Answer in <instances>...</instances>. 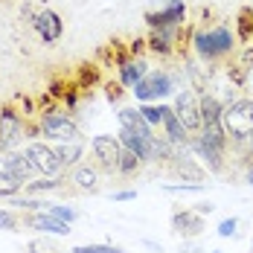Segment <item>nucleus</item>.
<instances>
[{
  "label": "nucleus",
  "instance_id": "10",
  "mask_svg": "<svg viewBox=\"0 0 253 253\" xmlns=\"http://www.w3.org/2000/svg\"><path fill=\"white\" fill-rule=\"evenodd\" d=\"M35 32H38V38L44 41V44H55L61 35H64V24H61V18L52 12V9H41L38 15H35Z\"/></svg>",
  "mask_w": 253,
  "mask_h": 253
},
{
  "label": "nucleus",
  "instance_id": "14",
  "mask_svg": "<svg viewBox=\"0 0 253 253\" xmlns=\"http://www.w3.org/2000/svg\"><path fill=\"white\" fill-rule=\"evenodd\" d=\"M149 76V64L143 61V58H131V61H123V67H120V82L126 84V87H137L143 79Z\"/></svg>",
  "mask_w": 253,
  "mask_h": 253
},
{
  "label": "nucleus",
  "instance_id": "12",
  "mask_svg": "<svg viewBox=\"0 0 253 253\" xmlns=\"http://www.w3.org/2000/svg\"><path fill=\"white\" fill-rule=\"evenodd\" d=\"M3 169H6L12 177H18L24 186L32 180V175H35L32 160L26 157V152H6V157H3Z\"/></svg>",
  "mask_w": 253,
  "mask_h": 253
},
{
  "label": "nucleus",
  "instance_id": "13",
  "mask_svg": "<svg viewBox=\"0 0 253 253\" xmlns=\"http://www.w3.org/2000/svg\"><path fill=\"white\" fill-rule=\"evenodd\" d=\"M26 224L32 230H38V233H44V236H67V233H70V224L52 218L47 210H44V212H29V215H26Z\"/></svg>",
  "mask_w": 253,
  "mask_h": 253
},
{
  "label": "nucleus",
  "instance_id": "21",
  "mask_svg": "<svg viewBox=\"0 0 253 253\" xmlns=\"http://www.w3.org/2000/svg\"><path fill=\"white\" fill-rule=\"evenodd\" d=\"M172 160H175V172H177V175L192 177V180H201V177H204V169L186 152H183V154H172Z\"/></svg>",
  "mask_w": 253,
  "mask_h": 253
},
{
  "label": "nucleus",
  "instance_id": "31",
  "mask_svg": "<svg viewBox=\"0 0 253 253\" xmlns=\"http://www.w3.org/2000/svg\"><path fill=\"white\" fill-rule=\"evenodd\" d=\"M134 195H137V192H134V189H123V192H117V195H114V198H117V201H131V198H134Z\"/></svg>",
  "mask_w": 253,
  "mask_h": 253
},
{
  "label": "nucleus",
  "instance_id": "27",
  "mask_svg": "<svg viewBox=\"0 0 253 253\" xmlns=\"http://www.w3.org/2000/svg\"><path fill=\"white\" fill-rule=\"evenodd\" d=\"M70 253H126V251L114 248V245H76Z\"/></svg>",
  "mask_w": 253,
  "mask_h": 253
},
{
  "label": "nucleus",
  "instance_id": "9",
  "mask_svg": "<svg viewBox=\"0 0 253 253\" xmlns=\"http://www.w3.org/2000/svg\"><path fill=\"white\" fill-rule=\"evenodd\" d=\"M90 152H93V157L99 160L102 169L114 172V169L120 166V152H123V143H120V137L99 134V137H93V140H90Z\"/></svg>",
  "mask_w": 253,
  "mask_h": 253
},
{
  "label": "nucleus",
  "instance_id": "6",
  "mask_svg": "<svg viewBox=\"0 0 253 253\" xmlns=\"http://www.w3.org/2000/svg\"><path fill=\"white\" fill-rule=\"evenodd\" d=\"M26 157L32 160V169L38 172V175L44 177H61V160H58V154L52 146L47 143H29V149H26Z\"/></svg>",
  "mask_w": 253,
  "mask_h": 253
},
{
  "label": "nucleus",
  "instance_id": "33",
  "mask_svg": "<svg viewBox=\"0 0 253 253\" xmlns=\"http://www.w3.org/2000/svg\"><path fill=\"white\" fill-rule=\"evenodd\" d=\"M154 3H157V6H160V9H169V6H175L177 0H154Z\"/></svg>",
  "mask_w": 253,
  "mask_h": 253
},
{
  "label": "nucleus",
  "instance_id": "5",
  "mask_svg": "<svg viewBox=\"0 0 253 253\" xmlns=\"http://www.w3.org/2000/svg\"><path fill=\"white\" fill-rule=\"evenodd\" d=\"M131 93L143 102V105H149V102H154V99L172 96V93H175V79L169 76L166 70H154V73H149Z\"/></svg>",
  "mask_w": 253,
  "mask_h": 253
},
{
  "label": "nucleus",
  "instance_id": "28",
  "mask_svg": "<svg viewBox=\"0 0 253 253\" xmlns=\"http://www.w3.org/2000/svg\"><path fill=\"white\" fill-rule=\"evenodd\" d=\"M21 218L12 212V210H0V230H18Z\"/></svg>",
  "mask_w": 253,
  "mask_h": 253
},
{
  "label": "nucleus",
  "instance_id": "29",
  "mask_svg": "<svg viewBox=\"0 0 253 253\" xmlns=\"http://www.w3.org/2000/svg\"><path fill=\"white\" fill-rule=\"evenodd\" d=\"M236 227H239V218H224L218 224V236L221 239H230V236H236Z\"/></svg>",
  "mask_w": 253,
  "mask_h": 253
},
{
  "label": "nucleus",
  "instance_id": "26",
  "mask_svg": "<svg viewBox=\"0 0 253 253\" xmlns=\"http://www.w3.org/2000/svg\"><path fill=\"white\" fill-rule=\"evenodd\" d=\"M47 212H50L52 218L64 221V224H73V221L79 218V212L73 210V207H58V204H50V207H47Z\"/></svg>",
  "mask_w": 253,
  "mask_h": 253
},
{
  "label": "nucleus",
  "instance_id": "2",
  "mask_svg": "<svg viewBox=\"0 0 253 253\" xmlns=\"http://www.w3.org/2000/svg\"><path fill=\"white\" fill-rule=\"evenodd\" d=\"M221 111H224V105L215 99V96H210V93L201 96V137L207 143H212L215 149L224 152L227 131H224V123H221Z\"/></svg>",
  "mask_w": 253,
  "mask_h": 253
},
{
  "label": "nucleus",
  "instance_id": "23",
  "mask_svg": "<svg viewBox=\"0 0 253 253\" xmlns=\"http://www.w3.org/2000/svg\"><path fill=\"white\" fill-rule=\"evenodd\" d=\"M140 114H143V120H146L149 126H163V117L169 114V108H166V105H152V102H149V105L140 108Z\"/></svg>",
  "mask_w": 253,
  "mask_h": 253
},
{
  "label": "nucleus",
  "instance_id": "4",
  "mask_svg": "<svg viewBox=\"0 0 253 253\" xmlns=\"http://www.w3.org/2000/svg\"><path fill=\"white\" fill-rule=\"evenodd\" d=\"M41 131H44V137H50V140H55V143H82V131H79V126L67 117V114H58V111L44 114Z\"/></svg>",
  "mask_w": 253,
  "mask_h": 253
},
{
  "label": "nucleus",
  "instance_id": "1",
  "mask_svg": "<svg viewBox=\"0 0 253 253\" xmlns=\"http://www.w3.org/2000/svg\"><path fill=\"white\" fill-rule=\"evenodd\" d=\"M221 123H224L227 137L239 140V143L253 140V102L251 99H236V102H230V105H224Z\"/></svg>",
  "mask_w": 253,
  "mask_h": 253
},
{
  "label": "nucleus",
  "instance_id": "24",
  "mask_svg": "<svg viewBox=\"0 0 253 253\" xmlns=\"http://www.w3.org/2000/svg\"><path fill=\"white\" fill-rule=\"evenodd\" d=\"M140 163H143V160L131 152V149L123 146V152H120V166H117V169H120L123 175H131V172H137V169H140Z\"/></svg>",
  "mask_w": 253,
  "mask_h": 253
},
{
  "label": "nucleus",
  "instance_id": "17",
  "mask_svg": "<svg viewBox=\"0 0 253 253\" xmlns=\"http://www.w3.org/2000/svg\"><path fill=\"white\" fill-rule=\"evenodd\" d=\"M163 128H166L169 143H175V146H183V149H186V143H189V137H186V134H189V131L183 128V123L175 117V111H172V108H169V114L163 117Z\"/></svg>",
  "mask_w": 253,
  "mask_h": 253
},
{
  "label": "nucleus",
  "instance_id": "8",
  "mask_svg": "<svg viewBox=\"0 0 253 253\" xmlns=\"http://www.w3.org/2000/svg\"><path fill=\"white\" fill-rule=\"evenodd\" d=\"M24 137H26V131H24L21 117H18L15 111L3 108V111H0V149L15 152V149L24 143Z\"/></svg>",
  "mask_w": 253,
  "mask_h": 253
},
{
  "label": "nucleus",
  "instance_id": "15",
  "mask_svg": "<svg viewBox=\"0 0 253 253\" xmlns=\"http://www.w3.org/2000/svg\"><path fill=\"white\" fill-rule=\"evenodd\" d=\"M172 227H175V233H180V236H198V233L204 230V215H198V212H189V210L175 212Z\"/></svg>",
  "mask_w": 253,
  "mask_h": 253
},
{
  "label": "nucleus",
  "instance_id": "20",
  "mask_svg": "<svg viewBox=\"0 0 253 253\" xmlns=\"http://www.w3.org/2000/svg\"><path fill=\"white\" fill-rule=\"evenodd\" d=\"M55 154H58V160H61L64 169L67 166H76L79 160H82V154H84V143H58L55 146Z\"/></svg>",
  "mask_w": 253,
  "mask_h": 253
},
{
  "label": "nucleus",
  "instance_id": "11",
  "mask_svg": "<svg viewBox=\"0 0 253 253\" xmlns=\"http://www.w3.org/2000/svg\"><path fill=\"white\" fill-rule=\"evenodd\" d=\"M183 18H186L183 0H177L175 6H169V9H160V12H149V15H146V21H149L154 29H175L177 24H183Z\"/></svg>",
  "mask_w": 253,
  "mask_h": 253
},
{
  "label": "nucleus",
  "instance_id": "3",
  "mask_svg": "<svg viewBox=\"0 0 253 253\" xmlns=\"http://www.w3.org/2000/svg\"><path fill=\"white\" fill-rule=\"evenodd\" d=\"M233 44H236V38H233V32L227 26H215V29H207V32L195 35V50L201 52V58H207V61L227 55L233 50Z\"/></svg>",
  "mask_w": 253,
  "mask_h": 253
},
{
  "label": "nucleus",
  "instance_id": "35",
  "mask_svg": "<svg viewBox=\"0 0 253 253\" xmlns=\"http://www.w3.org/2000/svg\"><path fill=\"white\" fill-rule=\"evenodd\" d=\"M248 180H251V186H253V166L248 169Z\"/></svg>",
  "mask_w": 253,
  "mask_h": 253
},
{
  "label": "nucleus",
  "instance_id": "32",
  "mask_svg": "<svg viewBox=\"0 0 253 253\" xmlns=\"http://www.w3.org/2000/svg\"><path fill=\"white\" fill-rule=\"evenodd\" d=\"M195 212H198V215H210V212H212V204H198Z\"/></svg>",
  "mask_w": 253,
  "mask_h": 253
},
{
  "label": "nucleus",
  "instance_id": "30",
  "mask_svg": "<svg viewBox=\"0 0 253 253\" xmlns=\"http://www.w3.org/2000/svg\"><path fill=\"white\" fill-rule=\"evenodd\" d=\"M166 192H172V195H177V192H204L201 183H183V186H166Z\"/></svg>",
  "mask_w": 253,
  "mask_h": 253
},
{
  "label": "nucleus",
  "instance_id": "18",
  "mask_svg": "<svg viewBox=\"0 0 253 253\" xmlns=\"http://www.w3.org/2000/svg\"><path fill=\"white\" fill-rule=\"evenodd\" d=\"M73 183H79V189H87V192H96L99 189V169L90 166V163H82L73 172Z\"/></svg>",
  "mask_w": 253,
  "mask_h": 253
},
{
  "label": "nucleus",
  "instance_id": "25",
  "mask_svg": "<svg viewBox=\"0 0 253 253\" xmlns=\"http://www.w3.org/2000/svg\"><path fill=\"white\" fill-rule=\"evenodd\" d=\"M61 183H64L61 177H44V175H41L38 180H29V183H26V189H29V192H50V189H58Z\"/></svg>",
  "mask_w": 253,
  "mask_h": 253
},
{
  "label": "nucleus",
  "instance_id": "7",
  "mask_svg": "<svg viewBox=\"0 0 253 253\" xmlns=\"http://www.w3.org/2000/svg\"><path fill=\"white\" fill-rule=\"evenodd\" d=\"M175 117L183 123L186 131H198L201 128V99L192 90H180L175 96Z\"/></svg>",
  "mask_w": 253,
  "mask_h": 253
},
{
  "label": "nucleus",
  "instance_id": "19",
  "mask_svg": "<svg viewBox=\"0 0 253 253\" xmlns=\"http://www.w3.org/2000/svg\"><path fill=\"white\" fill-rule=\"evenodd\" d=\"M120 126L128 128V131H137V134H152V126L143 120L140 108H123L120 111Z\"/></svg>",
  "mask_w": 253,
  "mask_h": 253
},
{
  "label": "nucleus",
  "instance_id": "36",
  "mask_svg": "<svg viewBox=\"0 0 253 253\" xmlns=\"http://www.w3.org/2000/svg\"><path fill=\"white\" fill-rule=\"evenodd\" d=\"M212 253H221V251H212Z\"/></svg>",
  "mask_w": 253,
  "mask_h": 253
},
{
  "label": "nucleus",
  "instance_id": "22",
  "mask_svg": "<svg viewBox=\"0 0 253 253\" xmlns=\"http://www.w3.org/2000/svg\"><path fill=\"white\" fill-rule=\"evenodd\" d=\"M21 186H24V183H21L18 177H12L3 166H0V198H12V195H18Z\"/></svg>",
  "mask_w": 253,
  "mask_h": 253
},
{
  "label": "nucleus",
  "instance_id": "16",
  "mask_svg": "<svg viewBox=\"0 0 253 253\" xmlns=\"http://www.w3.org/2000/svg\"><path fill=\"white\" fill-rule=\"evenodd\" d=\"M192 149L201 154V160H207V166H210L212 172L221 169V160H224V152H221V149H215V146L207 143L204 137H195V140H192Z\"/></svg>",
  "mask_w": 253,
  "mask_h": 253
},
{
  "label": "nucleus",
  "instance_id": "34",
  "mask_svg": "<svg viewBox=\"0 0 253 253\" xmlns=\"http://www.w3.org/2000/svg\"><path fill=\"white\" fill-rule=\"evenodd\" d=\"M183 253H201V248H195V245H186V248H183Z\"/></svg>",
  "mask_w": 253,
  "mask_h": 253
}]
</instances>
